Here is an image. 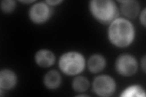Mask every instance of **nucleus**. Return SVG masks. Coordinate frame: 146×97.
Here are the masks:
<instances>
[{
  "label": "nucleus",
  "mask_w": 146,
  "mask_h": 97,
  "mask_svg": "<svg viewBox=\"0 0 146 97\" xmlns=\"http://www.w3.org/2000/svg\"><path fill=\"white\" fill-rule=\"evenodd\" d=\"M89 8L93 16L103 24H110L119 14L115 2L111 0H93Z\"/></svg>",
  "instance_id": "2"
},
{
  "label": "nucleus",
  "mask_w": 146,
  "mask_h": 97,
  "mask_svg": "<svg viewBox=\"0 0 146 97\" xmlns=\"http://www.w3.org/2000/svg\"><path fill=\"white\" fill-rule=\"evenodd\" d=\"M121 4V11L123 15L129 19H134L139 12V3L133 0L118 1Z\"/></svg>",
  "instance_id": "9"
},
{
  "label": "nucleus",
  "mask_w": 146,
  "mask_h": 97,
  "mask_svg": "<svg viewBox=\"0 0 146 97\" xmlns=\"http://www.w3.org/2000/svg\"><path fill=\"white\" fill-rule=\"evenodd\" d=\"M86 61L82 53L76 51H70L61 55L58 66L64 74L73 76L80 73L85 68Z\"/></svg>",
  "instance_id": "3"
},
{
  "label": "nucleus",
  "mask_w": 146,
  "mask_h": 97,
  "mask_svg": "<svg viewBox=\"0 0 146 97\" xmlns=\"http://www.w3.org/2000/svg\"><path fill=\"white\" fill-rule=\"evenodd\" d=\"M139 20L141 24H142L143 26L145 27V8H144L143 10L141 11L140 13Z\"/></svg>",
  "instance_id": "15"
},
{
  "label": "nucleus",
  "mask_w": 146,
  "mask_h": 97,
  "mask_svg": "<svg viewBox=\"0 0 146 97\" xmlns=\"http://www.w3.org/2000/svg\"><path fill=\"white\" fill-rule=\"evenodd\" d=\"M17 82L15 73L10 69H3L0 72V87L3 90H11Z\"/></svg>",
  "instance_id": "8"
},
{
  "label": "nucleus",
  "mask_w": 146,
  "mask_h": 97,
  "mask_svg": "<svg viewBox=\"0 0 146 97\" xmlns=\"http://www.w3.org/2000/svg\"><path fill=\"white\" fill-rule=\"evenodd\" d=\"M45 2L49 4L50 6H54L60 4L62 2V1H61V0H54H54H49V1H46Z\"/></svg>",
  "instance_id": "16"
},
{
  "label": "nucleus",
  "mask_w": 146,
  "mask_h": 97,
  "mask_svg": "<svg viewBox=\"0 0 146 97\" xmlns=\"http://www.w3.org/2000/svg\"><path fill=\"white\" fill-rule=\"evenodd\" d=\"M52 14V9L46 2H38L32 6L29 12L30 20L35 24L46 22Z\"/></svg>",
  "instance_id": "6"
},
{
  "label": "nucleus",
  "mask_w": 146,
  "mask_h": 97,
  "mask_svg": "<svg viewBox=\"0 0 146 97\" xmlns=\"http://www.w3.org/2000/svg\"><path fill=\"white\" fill-rule=\"evenodd\" d=\"M20 2L23 3H25V4H27V3L31 4V3H34V1H29V0H28V1H20Z\"/></svg>",
  "instance_id": "18"
},
{
  "label": "nucleus",
  "mask_w": 146,
  "mask_h": 97,
  "mask_svg": "<svg viewBox=\"0 0 146 97\" xmlns=\"http://www.w3.org/2000/svg\"><path fill=\"white\" fill-rule=\"evenodd\" d=\"M116 84L113 77L102 75L94 78L93 82V90L100 96H110L116 90Z\"/></svg>",
  "instance_id": "4"
},
{
  "label": "nucleus",
  "mask_w": 146,
  "mask_h": 97,
  "mask_svg": "<svg viewBox=\"0 0 146 97\" xmlns=\"http://www.w3.org/2000/svg\"><path fill=\"white\" fill-rule=\"evenodd\" d=\"M72 88L77 92H84L88 89L90 82L88 79L84 77L79 76L76 77L72 81Z\"/></svg>",
  "instance_id": "13"
},
{
  "label": "nucleus",
  "mask_w": 146,
  "mask_h": 97,
  "mask_svg": "<svg viewBox=\"0 0 146 97\" xmlns=\"http://www.w3.org/2000/svg\"><path fill=\"white\" fill-rule=\"evenodd\" d=\"M16 3L12 0H3L1 3V8L3 12L9 13L15 10Z\"/></svg>",
  "instance_id": "14"
},
{
  "label": "nucleus",
  "mask_w": 146,
  "mask_h": 97,
  "mask_svg": "<svg viewBox=\"0 0 146 97\" xmlns=\"http://www.w3.org/2000/svg\"><path fill=\"white\" fill-rule=\"evenodd\" d=\"M141 67H142L144 72H145V56H144L141 60Z\"/></svg>",
  "instance_id": "17"
},
{
  "label": "nucleus",
  "mask_w": 146,
  "mask_h": 97,
  "mask_svg": "<svg viewBox=\"0 0 146 97\" xmlns=\"http://www.w3.org/2000/svg\"><path fill=\"white\" fill-rule=\"evenodd\" d=\"M62 77L60 73L56 70L49 71L44 77V84L48 89L54 90L60 87Z\"/></svg>",
  "instance_id": "11"
},
{
  "label": "nucleus",
  "mask_w": 146,
  "mask_h": 97,
  "mask_svg": "<svg viewBox=\"0 0 146 97\" xmlns=\"http://www.w3.org/2000/svg\"><path fill=\"white\" fill-rule=\"evenodd\" d=\"M106 66V60L102 55L94 54L90 57L88 61L89 71L93 73L102 71Z\"/></svg>",
  "instance_id": "10"
},
{
  "label": "nucleus",
  "mask_w": 146,
  "mask_h": 97,
  "mask_svg": "<svg viewBox=\"0 0 146 97\" xmlns=\"http://www.w3.org/2000/svg\"><path fill=\"white\" fill-rule=\"evenodd\" d=\"M138 64L136 59L130 54H122L117 57L115 69L119 74L124 77H130L135 74Z\"/></svg>",
  "instance_id": "5"
},
{
  "label": "nucleus",
  "mask_w": 146,
  "mask_h": 97,
  "mask_svg": "<svg viewBox=\"0 0 146 97\" xmlns=\"http://www.w3.org/2000/svg\"><path fill=\"white\" fill-rule=\"evenodd\" d=\"M35 61L41 67H49L52 66L56 61V56L51 50L41 49L35 53Z\"/></svg>",
  "instance_id": "7"
},
{
  "label": "nucleus",
  "mask_w": 146,
  "mask_h": 97,
  "mask_svg": "<svg viewBox=\"0 0 146 97\" xmlns=\"http://www.w3.org/2000/svg\"><path fill=\"white\" fill-rule=\"evenodd\" d=\"M108 37L111 43L117 48L128 47L135 40V27L129 20L117 18L109 24Z\"/></svg>",
  "instance_id": "1"
},
{
  "label": "nucleus",
  "mask_w": 146,
  "mask_h": 97,
  "mask_svg": "<svg viewBox=\"0 0 146 97\" xmlns=\"http://www.w3.org/2000/svg\"><path fill=\"white\" fill-rule=\"evenodd\" d=\"M121 96L123 97H145V92L139 85H131L127 87L121 92Z\"/></svg>",
  "instance_id": "12"
}]
</instances>
